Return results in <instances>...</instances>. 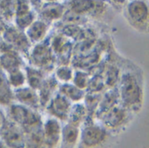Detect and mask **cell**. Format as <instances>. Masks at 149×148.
I'll list each match as a JSON object with an SVG mask.
<instances>
[{"mask_svg":"<svg viewBox=\"0 0 149 148\" xmlns=\"http://www.w3.org/2000/svg\"><path fill=\"white\" fill-rule=\"evenodd\" d=\"M120 104V96L117 87H111L109 88L105 93L101 95L100 101L99 103L98 108L95 112L94 118L98 120L100 118L112 107L115 106L116 105Z\"/></svg>","mask_w":149,"mask_h":148,"instance_id":"17","label":"cell"},{"mask_svg":"<svg viewBox=\"0 0 149 148\" xmlns=\"http://www.w3.org/2000/svg\"><path fill=\"white\" fill-rule=\"evenodd\" d=\"M58 92L61 93L62 95H64L72 104L83 101L86 92V91L81 90L79 87H77L72 82L59 84Z\"/></svg>","mask_w":149,"mask_h":148,"instance_id":"22","label":"cell"},{"mask_svg":"<svg viewBox=\"0 0 149 148\" xmlns=\"http://www.w3.org/2000/svg\"><path fill=\"white\" fill-rule=\"evenodd\" d=\"M118 84L120 104L132 113H140L144 103V86L139 75L126 71L120 74Z\"/></svg>","mask_w":149,"mask_h":148,"instance_id":"1","label":"cell"},{"mask_svg":"<svg viewBox=\"0 0 149 148\" xmlns=\"http://www.w3.org/2000/svg\"><path fill=\"white\" fill-rule=\"evenodd\" d=\"M13 94H14V102L24 105L34 110L39 111L41 109L39 97L37 90L28 85H24L14 89Z\"/></svg>","mask_w":149,"mask_h":148,"instance_id":"13","label":"cell"},{"mask_svg":"<svg viewBox=\"0 0 149 148\" xmlns=\"http://www.w3.org/2000/svg\"><path fill=\"white\" fill-rule=\"evenodd\" d=\"M7 79L12 89H17L26 85V77L24 68H18L6 73Z\"/></svg>","mask_w":149,"mask_h":148,"instance_id":"25","label":"cell"},{"mask_svg":"<svg viewBox=\"0 0 149 148\" xmlns=\"http://www.w3.org/2000/svg\"><path fill=\"white\" fill-rule=\"evenodd\" d=\"M67 8L65 4L57 2V3H45L40 5L37 10L38 17L45 21L46 23L52 24L54 22H58L64 18Z\"/></svg>","mask_w":149,"mask_h":148,"instance_id":"12","label":"cell"},{"mask_svg":"<svg viewBox=\"0 0 149 148\" xmlns=\"http://www.w3.org/2000/svg\"><path fill=\"white\" fill-rule=\"evenodd\" d=\"M0 1H1V0H0Z\"/></svg>","mask_w":149,"mask_h":148,"instance_id":"35","label":"cell"},{"mask_svg":"<svg viewBox=\"0 0 149 148\" xmlns=\"http://www.w3.org/2000/svg\"><path fill=\"white\" fill-rule=\"evenodd\" d=\"M28 58L31 65L42 70L46 74L52 73L55 68L56 58L50 43L43 41L35 44L33 47L31 46L28 53Z\"/></svg>","mask_w":149,"mask_h":148,"instance_id":"4","label":"cell"},{"mask_svg":"<svg viewBox=\"0 0 149 148\" xmlns=\"http://www.w3.org/2000/svg\"><path fill=\"white\" fill-rule=\"evenodd\" d=\"M52 24L46 23L45 21L37 18L25 31L24 33L26 34L28 39L32 44L40 43L45 41L46 36L49 33L50 26Z\"/></svg>","mask_w":149,"mask_h":148,"instance_id":"15","label":"cell"},{"mask_svg":"<svg viewBox=\"0 0 149 148\" xmlns=\"http://www.w3.org/2000/svg\"><path fill=\"white\" fill-rule=\"evenodd\" d=\"M80 127L65 122L62 126L60 147H75L79 143Z\"/></svg>","mask_w":149,"mask_h":148,"instance_id":"18","label":"cell"},{"mask_svg":"<svg viewBox=\"0 0 149 148\" xmlns=\"http://www.w3.org/2000/svg\"><path fill=\"white\" fill-rule=\"evenodd\" d=\"M61 130L62 123L58 119L50 116L45 121L43 120L42 131L45 147H60Z\"/></svg>","mask_w":149,"mask_h":148,"instance_id":"11","label":"cell"},{"mask_svg":"<svg viewBox=\"0 0 149 148\" xmlns=\"http://www.w3.org/2000/svg\"><path fill=\"white\" fill-rule=\"evenodd\" d=\"M109 132L101 125L93 121L86 122L80 127L79 145L81 147H98L103 146L109 138Z\"/></svg>","mask_w":149,"mask_h":148,"instance_id":"7","label":"cell"},{"mask_svg":"<svg viewBox=\"0 0 149 148\" xmlns=\"http://www.w3.org/2000/svg\"><path fill=\"white\" fill-rule=\"evenodd\" d=\"M27 1H29V2L31 3L32 7L34 8V10H35L36 11H37L38 9L40 7V5L43 3V1H42V0H27Z\"/></svg>","mask_w":149,"mask_h":148,"instance_id":"30","label":"cell"},{"mask_svg":"<svg viewBox=\"0 0 149 148\" xmlns=\"http://www.w3.org/2000/svg\"><path fill=\"white\" fill-rule=\"evenodd\" d=\"M72 103L64 95L56 92L45 107L46 113L61 122H66Z\"/></svg>","mask_w":149,"mask_h":148,"instance_id":"10","label":"cell"},{"mask_svg":"<svg viewBox=\"0 0 149 148\" xmlns=\"http://www.w3.org/2000/svg\"><path fill=\"white\" fill-rule=\"evenodd\" d=\"M2 37L13 50L23 56H28L32 44L30 42L24 31L17 29L15 25L8 24Z\"/></svg>","mask_w":149,"mask_h":148,"instance_id":"8","label":"cell"},{"mask_svg":"<svg viewBox=\"0 0 149 148\" xmlns=\"http://www.w3.org/2000/svg\"><path fill=\"white\" fill-rule=\"evenodd\" d=\"M88 119V112L84 103L78 102L72 105L66 122L81 127Z\"/></svg>","mask_w":149,"mask_h":148,"instance_id":"19","label":"cell"},{"mask_svg":"<svg viewBox=\"0 0 149 148\" xmlns=\"http://www.w3.org/2000/svg\"><path fill=\"white\" fill-rule=\"evenodd\" d=\"M132 114L134 113L120 104H118L106 112L100 118L99 121H100V124L109 132V133H118L129 124Z\"/></svg>","mask_w":149,"mask_h":148,"instance_id":"6","label":"cell"},{"mask_svg":"<svg viewBox=\"0 0 149 148\" xmlns=\"http://www.w3.org/2000/svg\"><path fill=\"white\" fill-rule=\"evenodd\" d=\"M7 25H8V23L6 21H4L0 17V37L3 35V31H4V30H5V28H6Z\"/></svg>","mask_w":149,"mask_h":148,"instance_id":"33","label":"cell"},{"mask_svg":"<svg viewBox=\"0 0 149 148\" xmlns=\"http://www.w3.org/2000/svg\"><path fill=\"white\" fill-rule=\"evenodd\" d=\"M0 138L7 147H25L23 129L8 118L1 129Z\"/></svg>","mask_w":149,"mask_h":148,"instance_id":"9","label":"cell"},{"mask_svg":"<svg viewBox=\"0 0 149 148\" xmlns=\"http://www.w3.org/2000/svg\"><path fill=\"white\" fill-rule=\"evenodd\" d=\"M59 83L55 79L54 75L52 73L51 75H47L43 81L40 87L37 90L39 97L41 108L45 109L50 99L53 97V95L58 92Z\"/></svg>","mask_w":149,"mask_h":148,"instance_id":"16","label":"cell"},{"mask_svg":"<svg viewBox=\"0 0 149 148\" xmlns=\"http://www.w3.org/2000/svg\"><path fill=\"white\" fill-rule=\"evenodd\" d=\"M6 116L9 120L19 126L23 131L42 126L43 118L38 110L13 102L7 108Z\"/></svg>","mask_w":149,"mask_h":148,"instance_id":"2","label":"cell"},{"mask_svg":"<svg viewBox=\"0 0 149 148\" xmlns=\"http://www.w3.org/2000/svg\"><path fill=\"white\" fill-rule=\"evenodd\" d=\"M52 74L59 84L69 83L72 80L74 70L69 65H58V66L54 68Z\"/></svg>","mask_w":149,"mask_h":148,"instance_id":"24","label":"cell"},{"mask_svg":"<svg viewBox=\"0 0 149 148\" xmlns=\"http://www.w3.org/2000/svg\"><path fill=\"white\" fill-rule=\"evenodd\" d=\"M24 71L26 77V85L35 90L40 87L45 77L48 75L42 70L32 65H24Z\"/></svg>","mask_w":149,"mask_h":148,"instance_id":"21","label":"cell"},{"mask_svg":"<svg viewBox=\"0 0 149 148\" xmlns=\"http://www.w3.org/2000/svg\"><path fill=\"white\" fill-rule=\"evenodd\" d=\"M108 1L115 6H124L128 2V0H108Z\"/></svg>","mask_w":149,"mask_h":148,"instance_id":"31","label":"cell"},{"mask_svg":"<svg viewBox=\"0 0 149 148\" xmlns=\"http://www.w3.org/2000/svg\"><path fill=\"white\" fill-rule=\"evenodd\" d=\"M45 3H57V2H60V0H42Z\"/></svg>","mask_w":149,"mask_h":148,"instance_id":"34","label":"cell"},{"mask_svg":"<svg viewBox=\"0 0 149 148\" xmlns=\"http://www.w3.org/2000/svg\"><path fill=\"white\" fill-rule=\"evenodd\" d=\"M124 15L135 30L148 32L149 25V11L148 0H128L125 4Z\"/></svg>","mask_w":149,"mask_h":148,"instance_id":"3","label":"cell"},{"mask_svg":"<svg viewBox=\"0 0 149 148\" xmlns=\"http://www.w3.org/2000/svg\"><path fill=\"white\" fill-rule=\"evenodd\" d=\"M24 56L13 49L0 54V68L5 73L18 68H24Z\"/></svg>","mask_w":149,"mask_h":148,"instance_id":"14","label":"cell"},{"mask_svg":"<svg viewBox=\"0 0 149 148\" xmlns=\"http://www.w3.org/2000/svg\"><path fill=\"white\" fill-rule=\"evenodd\" d=\"M10 49H12V48L10 46V44L1 36L0 37V54L4 52V51H7L10 50Z\"/></svg>","mask_w":149,"mask_h":148,"instance_id":"29","label":"cell"},{"mask_svg":"<svg viewBox=\"0 0 149 148\" xmlns=\"http://www.w3.org/2000/svg\"><path fill=\"white\" fill-rule=\"evenodd\" d=\"M90 79L91 77L86 72H84L82 70H78V71H74L72 83L75 85L77 87H79V89L86 92Z\"/></svg>","mask_w":149,"mask_h":148,"instance_id":"28","label":"cell"},{"mask_svg":"<svg viewBox=\"0 0 149 148\" xmlns=\"http://www.w3.org/2000/svg\"><path fill=\"white\" fill-rule=\"evenodd\" d=\"M16 0H1L0 1V17L8 22L13 21L15 15Z\"/></svg>","mask_w":149,"mask_h":148,"instance_id":"27","label":"cell"},{"mask_svg":"<svg viewBox=\"0 0 149 148\" xmlns=\"http://www.w3.org/2000/svg\"><path fill=\"white\" fill-rule=\"evenodd\" d=\"M6 119H7L6 114L3 112V110L0 107V132H1V129L3 127V126L4 125V122H5Z\"/></svg>","mask_w":149,"mask_h":148,"instance_id":"32","label":"cell"},{"mask_svg":"<svg viewBox=\"0 0 149 148\" xmlns=\"http://www.w3.org/2000/svg\"><path fill=\"white\" fill-rule=\"evenodd\" d=\"M13 102V89L9 83L6 73L0 68V107L7 108Z\"/></svg>","mask_w":149,"mask_h":148,"instance_id":"20","label":"cell"},{"mask_svg":"<svg viewBox=\"0 0 149 148\" xmlns=\"http://www.w3.org/2000/svg\"><path fill=\"white\" fill-rule=\"evenodd\" d=\"M25 147H45L42 126L24 131Z\"/></svg>","mask_w":149,"mask_h":148,"instance_id":"23","label":"cell"},{"mask_svg":"<svg viewBox=\"0 0 149 148\" xmlns=\"http://www.w3.org/2000/svg\"><path fill=\"white\" fill-rule=\"evenodd\" d=\"M37 18H38L37 11L33 9L32 10H31L30 12H28L24 15L14 17L13 22H14V25L17 29L24 31Z\"/></svg>","mask_w":149,"mask_h":148,"instance_id":"26","label":"cell"},{"mask_svg":"<svg viewBox=\"0 0 149 148\" xmlns=\"http://www.w3.org/2000/svg\"><path fill=\"white\" fill-rule=\"evenodd\" d=\"M67 11L80 17H100L108 10L105 0H69L66 4Z\"/></svg>","mask_w":149,"mask_h":148,"instance_id":"5","label":"cell"}]
</instances>
